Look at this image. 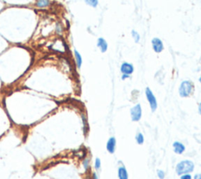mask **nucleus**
I'll return each instance as SVG.
<instances>
[{"mask_svg":"<svg viewBox=\"0 0 201 179\" xmlns=\"http://www.w3.org/2000/svg\"><path fill=\"white\" fill-rule=\"evenodd\" d=\"M115 146H116V140L114 137H112L107 141L106 149L110 154H113L115 151Z\"/></svg>","mask_w":201,"mask_h":179,"instance_id":"8","label":"nucleus"},{"mask_svg":"<svg viewBox=\"0 0 201 179\" xmlns=\"http://www.w3.org/2000/svg\"><path fill=\"white\" fill-rule=\"evenodd\" d=\"M135 139H136L137 143L138 144V145H142V144L144 143V141H145V138H144L143 134H141V133L137 134L136 137H135Z\"/></svg>","mask_w":201,"mask_h":179,"instance_id":"15","label":"nucleus"},{"mask_svg":"<svg viewBox=\"0 0 201 179\" xmlns=\"http://www.w3.org/2000/svg\"><path fill=\"white\" fill-rule=\"evenodd\" d=\"M145 93L146 99L149 104L151 110H152V112H154L157 109V107H158V103H157L156 96L154 95V93H153V91L149 87H146Z\"/></svg>","mask_w":201,"mask_h":179,"instance_id":"3","label":"nucleus"},{"mask_svg":"<svg viewBox=\"0 0 201 179\" xmlns=\"http://www.w3.org/2000/svg\"><path fill=\"white\" fill-rule=\"evenodd\" d=\"M93 179H98V175H97V174H96L95 172H94V173H93Z\"/></svg>","mask_w":201,"mask_h":179,"instance_id":"24","label":"nucleus"},{"mask_svg":"<svg viewBox=\"0 0 201 179\" xmlns=\"http://www.w3.org/2000/svg\"><path fill=\"white\" fill-rule=\"evenodd\" d=\"M97 46L101 53H105L108 49V42L103 37H99L97 40Z\"/></svg>","mask_w":201,"mask_h":179,"instance_id":"7","label":"nucleus"},{"mask_svg":"<svg viewBox=\"0 0 201 179\" xmlns=\"http://www.w3.org/2000/svg\"><path fill=\"white\" fill-rule=\"evenodd\" d=\"M74 57L75 60H76V63L77 67L79 68H80L82 66V64H83V58H82L81 54L79 53V52L78 50H74Z\"/></svg>","mask_w":201,"mask_h":179,"instance_id":"11","label":"nucleus"},{"mask_svg":"<svg viewBox=\"0 0 201 179\" xmlns=\"http://www.w3.org/2000/svg\"><path fill=\"white\" fill-rule=\"evenodd\" d=\"M199 82L200 83V84H201V76H200V78H199Z\"/></svg>","mask_w":201,"mask_h":179,"instance_id":"25","label":"nucleus"},{"mask_svg":"<svg viewBox=\"0 0 201 179\" xmlns=\"http://www.w3.org/2000/svg\"><path fill=\"white\" fill-rule=\"evenodd\" d=\"M173 148H174V152L176 154H182L185 150V147L182 143L179 142V141H175L173 143Z\"/></svg>","mask_w":201,"mask_h":179,"instance_id":"9","label":"nucleus"},{"mask_svg":"<svg viewBox=\"0 0 201 179\" xmlns=\"http://www.w3.org/2000/svg\"><path fill=\"white\" fill-rule=\"evenodd\" d=\"M89 163H90V161H89L88 159H85L83 160V167L85 168V170H87V169H88Z\"/></svg>","mask_w":201,"mask_h":179,"instance_id":"18","label":"nucleus"},{"mask_svg":"<svg viewBox=\"0 0 201 179\" xmlns=\"http://www.w3.org/2000/svg\"><path fill=\"white\" fill-rule=\"evenodd\" d=\"M194 163L191 160H182L176 165V173L178 175L189 174L193 171Z\"/></svg>","mask_w":201,"mask_h":179,"instance_id":"2","label":"nucleus"},{"mask_svg":"<svg viewBox=\"0 0 201 179\" xmlns=\"http://www.w3.org/2000/svg\"><path fill=\"white\" fill-rule=\"evenodd\" d=\"M50 4V1L49 0H38L36 5L38 7H46Z\"/></svg>","mask_w":201,"mask_h":179,"instance_id":"13","label":"nucleus"},{"mask_svg":"<svg viewBox=\"0 0 201 179\" xmlns=\"http://www.w3.org/2000/svg\"><path fill=\"white\" fill-rule=\"evenodd\" d=\"M194 179H201V174H196L194 176Z\"/></svg>","mask_w":201,"mask_h":179,"instance_id":"22","label":"nucleus"},{"mask_svg":"<svg viewBox=\"0 0 201 179\" xmlns=\"http://www.w3.org/2000/svg\"><path fill=\"white\" fill-rule=\"evenodd\" d=\"M194 84L190 80H184L181 83L178 93L181 98H189L193 93Z\"/></svg>","mask_w":201,"mask_h":179,"instance_id":"1","label":"nucleus"},{"mask_svg":"<svg viewBox=\"0 0 201 179\" xmlns=\"http://www.w3.org/2000/svg\"><path fill=\"white\" fill-rule=\"evenodd\" d=\"M157 175H158V178L160 179H163L165 178V173L162 170H157Z\"/></svg>","mask_w":201,"mask_h":179,"instance_id":"17","label":"nucleus"},{"mask_svg":"<svg viewBox=\"0 0 201 179\" xmlns=\"http://www.w3.org/2000/svg\"><path fill=\"white\" fill-rule=\"evenodd\" d=\"M118 177L120 179H128V173L125 167L121 166L118 169Z\"/></svg>","mask_w":201,"mask_h":179,"instance_id":"10","label":"nucleus"},{"mask_svg":"<svg viewBox=\"0 0 201 179\" xmlns=\"http://www.w3.org/2000/svg\"><path fill=\"white\" fill-rule=\"evenodd\" d=\"M130 118L132 121L134 122H138L141 119L142 116V109L140 104H137L134 106L130 108Z\"/></svg>","mask_w":201,"mask_h":179,"instance_id":"4","label":"nucleus"},{"mask_svg":"<svg viewBox=\"0 0 201 179\" xmlns=\"http://www.w3.org/2000/svg\"><path fill=\"white\" fill-rule=\"evenodd\" d=\"M198 112L199 114L201 115V102L198 104Z\"/></svg>","mask_w":201,"mask_h":179,"instance_id":"23","label":"nucleus"},{"mask_svg":"<svg viewBox=\"0 0 201 179\" xmlns=\"http://www.w3.org/2000/svg\"><path fill=\"white\" fill-rule=\"evenodd\" d=\"M134 71V67L131 63L125 61V62H123L121 64V65H120V72L122 74H126L130 76L131 74H133Z\"/></svg>","mask_w":201,"mask_h":179,"instance_id":"6","label":"nucleus"},{"mask_svg":"<svg viewBox=\"0 0 201 179\" xmlns=\"http://www.w3.org/2000/svg\"><path fill=\"white\" fill-rule=\"evenodd\" d=\"M57 31H58V33H61V31H62V29H61V25L59 24L57 25Z\"/></svg>","mask_w":201,"mask_h":179,"instance_id":"21","label":"nucleus"},{"mask_svg":"<svg viewBox=\"0 0 201 179\" xmlns=\"http://www.w3.org/2000/svg\"><path fill=\"white\" fill-rule=\"evenodd\" d=\"M181 179H192V176L189 174H185L181 175Z\"/></svg>","mask_w":201,"mask_h":179,"instance_id":"19","label":"nucleus"},{"mask_svg":"<svg viewBox=\"0 0 201 179\" xmlns=\"http://www.w3.org/2000/svg\"><path fill=\"white\" fill-rule=\"evenodd\" d=\"M88 6L93 8H96L98 5V0H84Z\"/></svg>","mask_w":201,"mask_h":179,"instance_id":"14","label":"nucleus"},{"mask_svg":"<svg viewBox=\"0 0 201 179\" xmlns=\"http://www.w3.org/2000/svg\"><path fill=\"white\" fill-rule=\"evenodd\" d=\"M130 77V76H129V75L122 74V76H121V79H122V80H126V79H129Z\"/></svg>","mask_w":201,"mask_h":179,"instance_id":"20","label":"nucleus"},{"mask_svg":"<svg viewBox=\"0 0 201 179\" xmlns=\"http://www.w3.org/2000/svg\"><path fill=\"white\" fill-rule=\"evenodd\" d=\"M101 165V160L99 158H96L95 162H94V167L97 170L100 169Z\"/></svg>","mask_w":201,"mask_h":179,"instance_id":"16","label":"nucleus"},{"mask_svg":"<svg viewBox=\"0 0 201 179\" xmlns=\"http://www.w3.org/2000/svg\"><path fill=\"white\" fill-rule=\"evenodd\" d=\"M151 45H152V48L153 51L156 53H160L164 50V44H163V41L158 37H154L153 39H152Z\"/></svg>","mask_w":201,"mask_h":179,"instance_id":"5","label":"nucleus"},{"mask_svg":"<svg viewBox=\"0 0 201 179\" xmlns=\"http://www.w3.org/2000/svg\"><path fill=\"white\" fill-rule=\"evenodd\" d=\"M131 37L133 39V40L135 42V43H138L141 41V36L140 34L135 30H132L131 31Z\"/></svg>","mask_w":201,"mask_h":179,"instance_id":"12","label":"nucleus"}]
</instances>
